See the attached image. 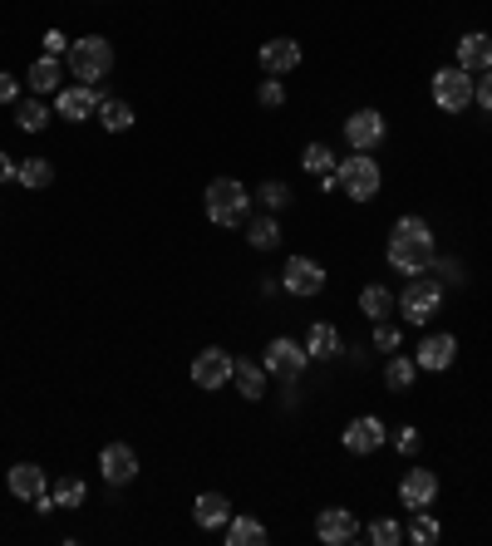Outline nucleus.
I'll use <instances>...</instances> for the list:
<instances>
[{"label":"nucleus","mask_w":492,"mask_h":546,"mask_svg":"<svg viewBox=\"0 0 492 546\" xmlns=\"http://www.w3.org/2000/svg\"><path fill=\"white\" fill-rule=\"evenodd\" d=\"M389 266L399 276H424L433 261H438V242H433V227L424 217H399L394 232H389V246H384Z\"/></svg>","instance_id":"1"},{"label":"nucleus","mask_w":492,"mask_h":546,"mask_svg":"<svg viewBox=\"0 0 492 546\" xmlns=\"http://www.w3.org/2000/svg\"><path fill=\"white\" fill-rule=\"evenodd\" d=\"M251 202H256V192H246L237 178H217V182H207V192H202L207 222L212 227H227V232H237V227L251 222Z\"/></svg>","instance_id":"2"},{"label":"nucleus","mask_w":492,"mask_h":546,"mask_svg":"<svg viewBox=\"0 0 492 546\" xmlns=\"http://www.w3.org/2000/svg\"><path fill=\"white\" fill-rule=\"evenodd\" d=\"M64 69H69V79H79V84H99V79L114 74V45H109L104 35L69 40V50H64Z\"/></svg>","instance_id":"3"},{"label":"nucleus","mask_w":492,"mask_h":546,"mask_svg":"<svg viewBox=\"0 0 492 546\" xmlns=\"http://www.w3.org/2000/svg\"><path fill=\"white\" fill-rule=\"evenodd\" d=\"M335 182H340V192L350 202H374L379 187H384V173H379V163L369 153H350V158L335 163Z\"/></svg>","instance_id":"4"},{"label":"nucleus","mask_w":492,"mask_h":546,"mask_svg":"<svg viewBox=\"0 0 492 546\" xmlns=\"http://www.w3.org/2000/svg\"><path fill=\"white\" fill-rule=\"evenodd\" d=\"M306 345L301 340H291V335H276V340H266V350H261V369L271 374V379H281V384H296L301 374H306Z\"/></svg>","instance_id":"5"},{"label":"nucleus","mask_w":492,"mask_h":546,"mask_svg":"<svg viewBox=\"0 0 492 546\" xmlns=\"http://www.w3.org/2000/svg\"><path fill=\"white\" fill-rule=\"evenodd\" d=\"M473 89H478V79H473L468 69H458V64L438 69L433 84H429L433 104H438L443 114H463V109H473Z\"/></svg>","instance_id":"6"},{"label":"nucleus","mask_w":492,"mask_h":546,"mask_svg":"<svg viewBox=\"0 0 492 546\" xmlns=\"http://www.w3.org/2000/svg\"><path fill=\"white\" fill-rule=\"evenodd\" d=\"M438 310H443V281H433V276H414V281L399 291V315H404L409 325H429Z\"/></svg>","instance_id":"7"},{"label":"nucleus","mask_w":492,"mask_h":546,"mask_svg":"<svg viewBox=\"0 0 492 546\" xmlns=\"http://www.w3.org/2000/svg\"><path fill=\"white\" fill-rule=\"evenodd\" d=\"M315 537L325 546H355L365 537V527L350 507H325V512H315Z\"/></svg>","instance_id":"8"},{"label":"nucleus","mask_w":492,"mask_h":546,"mask_svg":"<svg viewBox=\"0 0 492 546\" xmlns=\"http://www.w3.org/2000/svg\"><path fill=\"white\" fill-rule=\"evenodd\" d=\"M281 286H286V296H320L325 291V266L320 261H310V256H286V271H281Z\"/></svg>","instance_id":"9"},{"label":"nucleus","mask_w":492,"mask_h":546,"mask_svg":"<svg viewBox=\"0 0 492 546\" xmlns=\"http://www.w3.org/2000/svg\"><path fill=\"white\" fill-rule=\"evenodd\" d=\"M232 369H237V360H232L227 350L207 345V350L192 360V384H197V389H207V394H217V389H227V384H232Z\"/></svg>","instance_id":"10"},{"label":"nucleus","mask_w":492,"mask_h":546,"mask_svg":"<svg viewBox=\"0 0 492 546\" xmlns=\"http://www.w3.org/2000/svg\"><path fill=\"white\" fill-rule=\"evenodd\" d=\"M99 104H104V94H99L94 84H64L60 94H55V119L84 123L99 114Z\"/></svg>","instance_id":"11"},{"label":"nucleus","mask_w":492,"mask_h":546,"mask_svg":"<svg viewBox=\"0 0 492 546\" xmlns=\"http://www.w3.org/2000/svg\"><path fill=\"white\" fill-rule=\"evenodd\" d=\"M384 133H389V123L379 109H355L350 119H345V143H350V153H374L379 143H384Z\"/></svg>","instance_id":"12"},{"label":"nucleus","mask_w":492,"mask_h":546,"mask_svg":"<svg viewBox=\"0 0 492 546\" xmlns=\"http://www.w3.org/2000/svg\"><path fill=\"white\" fill-rule=\"evenodd\" d=\"M340 443H345V453L365 458V453H379V448L389 443V428L379 424L374 414H360V419H350V424H345V433H340Z\"/></svg>","instance_id":"13"},{"label":"nucleus","mask_w":492,"mask_h":546,"mask_svg":"<svg viewBox=\"0 0 492 546\" xmlns=\"http://www.w3.org/2000/svg\"><path fill=\"white\" fill-rule=\"evenodd\" d=\"M438 473H429V468H409L404 478H399V502H404V512H424V507H433L438 502Z\"/></svg>","instance_id":"14"},{"label":"nucleus","mask_w":492,"mask_h":546,"mask_svg":"<svg viewBox=\"0 0 492 546\" xmlns=\"http://www.w3.org/2000/svg\"><path fill=\"white\" fill-rule=\"evenodd\" d=\"M458 360V340L448 335V330H433L419 340V350H414V364L424 369V374H443V369H453Z\"/></svg>","instance_id":"15"},{"label":"nucleus","mask_w":492,"mask_h":546,"mask_svg":"<svg viewBox=\"0 0 492 546\" xmlns=\"http://www.w3.org/2000/svg\"><path fill=\"white\" fill-rule=\"evenodd\" d=\"M261 69H266V79H286V74H296V69H301V40H291V35L266 40V45H261Z\"/></svg>","instance_id":"16"},{"label":"nucleus","mask_w":492,"mask_h":546,"mask_svg":"<svg viewBox=\"0 0 492 546\" xmlns=\"http://www.w3.org/2000/svg\"><path fill=\"white\" fill-rule=\"evenodd\" d=\"M99 473H104L109 487H128L138 478V453H133L128 443H109V448L99 453Z\"/></svg>","instance_id":"17"},{"label":"nucleus","mask_w":492,"mask_h":546,"mask_svg":"<svg viewBox=\"0 0 492 546\" xmlns=\"http://www.w3.org/2000/svg\"><path fill=\"white\" fill-rule=\"evenodd\" d=\"M5 487H10V497L35 502L40 492H50V473H45L40 463H15V468L5 473Z\"/></svg>","instance_id":"18"},{"label":"nucleus","mask_w":492,"mask_h":546,"mask_svg":"<svg viewBox=\"0 0 492 546\" xmlns=\"http://www.w3.org/2000/svg\"><path fill=\"white\" fill-rule=\"evenodd\" d=\"M64 74H69V69H64V60H60V55H40V60L30 64V74H25V84H30V89H35L40 99H55V94H60V89H64Z\"/></svg>","instance_id":"19"},{"label":"nucleus","mask_w":492,"mask_h":546,"mask_svg":"<svg viewBox=\"0 0 492 546\" xmlns=\"http://www.w3.org/2000/svg\"><path fill=\"white\" fill-rule=\"evenodd\" d=\"M458 69H468L473 79L488 74L492 69V35H483V30L463 35V40H458Z\"/></svg>","instance_id":"20"},{"label":"nucleus","mask_w":492,"mask_h":546,"mask_svg":"<svg viewBox=\"0 0 492 546\" xmlns=\"http://www.w3.org/2000/svg\"><path fill=\"white\" fill-rule=\"evenodd\" d=\"M192 522H197L202 532H217V527L232 522V502H227L222 492H202V497L192 502Z\"/></svg>","instance_id":"21"},{"label":"nucleus","mask_w":492,"mask_h":546,"mask_svg":"<svg viewBox=\"0 0 492 546\" xmlns=\"http://www.w3.org/2000/svg\"><path fill=\"white\" fill-rule=\"evenodd\" d=\"M306 355L310 360H335V355H345V340H340V330H335L330 320H315L306 330Z\"/></svg>","instance_id":"22"},{"label":"nucleus","mask_w":492,"mask_h":546,"mask_svg":"<svg viewBox=\"0 0 492 546\" xmlns=\"http://www.w3.org/2000/svg\"><path fill=\"white\" fill-rule=\"evenodd\" d=\"M266 379H271V374H266L261 364H251V360H237V369H232V384H237V394H242V399H251V404H256V399H266Z\"/></svg>","instance_id":"23"},{"label":"nucleus","mask_w":492,"mask_h":546,"mask_svg":"<svg viewBox=\"0 0 492 546\" xmlns=\"http://www.w3.org/2000/svg\"><path fill=\"white\" fill-rule=\"evenodd\" d=\"M414 379H419V364L409 360V355H389V364H384V389L389 394H409Z\"/></svg>","instance_id":"24"},{"label":"nucleus","mask_w":492,"mask_h":546,"mask_svg":"<svg viewBox=\"0 0 492 546\" xmlns=\"http://www.w3.org/2000/svg\"><path fill=\"white\" fill-rule=\"evenodd\" d=\"M360 310H365L369 320H389V315H399V296L389 286H365L360 291Z\"/></svg>","instance_id":"25"},{"label":"nucleus","mask_w":492,"mask_h":546,"mask_svg":"<svg viewBox=\"0 0 492 546\" xmlns=\"http://www.w3.org/2000/svg\"><path fill=\"white\" fill-rule=\"evenodd\" d=\"M246 242L256 246V251H276V246H281V222H276V212L251 217V222H246Z\"/></svg>","instance_id":"26"},{"label":"nucleus","mask_w":492,"mask_h":546,"mask_svg":"<svg viewBox=\"0 0 492 546\" xmlns=\"http://www.w3.org/2000/svg\"><path fill=\"white\" fill-rule=\"evenodd\" d=\"M15 123H20L25 133H45V128H50V99H40V94H35V99H20V104H15Z\"/></svg>","instance_id":"27"},{"label":"nucleus","mask_w":492,"mask_h":546,"mask_svg":"<svg viewBox=\"0 0 492 546\" xmlns=\"http://www.w3.org/2000/svg\"><path fill=\"white\" fill-rule=\"evenodd\" d=\"M15 182H20V187H30V192H40V187H50V182H55V163H50V158H20Z\"/></svg>","instance_id":"28"},{"label":"nucleus","mask_w":492,"mask_h":546,"mask_svg":"<svg viewBox=\"0 0 492 546\" xmlns=\"http://www.w3.org/2000/svg\"><path fill=\"white\" fill-rule=\"evenodd\" d=\"M227 542L232 546H261L266 542V527H261L256 517H246V512H232V522H227Z\"/></svg>","instance_id":"29"},{"label":"nucleus","mask_w":492,"mask_h":546,"mask_svg":"<svg viewBox=\"0 0 492 546\" xmlns=\"http://www.w3.org/2000/svg\"><path fill=\"white\" fill-rule=\"evenodd\" d=\"M94 119L104 123L109 133H128V128H133V109H128V99H109V94H104V104H99Z\"/></svg>","instance_id":"30"},{"label":"nucleus","mask_w":492,"mask_h":546,"mask_svg":"<svg viewBox=\"0 0 492 546\" xmlns=\"http://www.w3.org/2000/svg\"><path fill=\"white\" fill-rule=\"evenodd\" d=\"M301 168H306L310 178H330V173H335V153H330V143H306Z\"/></svg>","instance_id":"31"},{"label":"nucleus","mask_w":492,"mask_h":546,"mask_svg":"<svg viewBox=\"0 0 492 546\" xmlns=\"http://www.w3.org/2000/svg\"><path fill=\"white\" fill-rule=\"evenodd\" d=\"M409 542H419V546H433L438 537H443V527H438V517H433L429 507L424 512H414V522H409V532H404Z\"/></svg>","instance_id":"32"},{"label":"nucleus","mask_w":492,"mask_h":546,"mask_svg":"<svg viewBox=\"0 0 492 546\" xmlns=\"http://www.w3.org/2000/svg\"><path fill=\"white\" fill-rule=\"evenodd\" d=\"M256 202H261L266 212H286V207H291V187H286V182H261V187H256Z\"/></svg>","instance_id":"33"},{"label":"nucleus","mask_w":492,"mask_h":546,"mask_svg":"<svg viewBox=\"0 0 492 546\" xmlns=\"http://www.w3.org/2000/svg\"><path fill=\"white\" fill-rule=\"evenodd\" d=\"M84 497H89V487L79 483V478H60V483H55V507H64V512L84 507Z\"/></svg>","instance_id":"34"},{"label":"nucleus","mask_w":492,"mask_h":546,"mask_svg":"<svg viewBox=\"0 0 492 546\" xmlns=\"http://www.w3.org/2000/svg\"><path fill=\"white\" fill-rule=\"evenodd\" d=\"M365 537L374 546H399V542H404V527H399L394 517H379V522H369V527H365Z\"/></svg>","instance_id":"35"},{"label":"nucleus","mask_w":492,"mask_h":546,"mask_svg":"<svg viewBox=\"0 0 492 546\" xmlns=\"http://www.w3.org/2000/svg\"><path fill=\"white\" fill-rule=\"evenodd\" d=\"M399 345H404L399 325H389V320H374V350H384V355H399Z\"/></svg>","instance_id":"36"},{"label":"nucleus","mask_w":492,"mask_h":546,"mask_svg":"<svg viewBox=\"0 0 492 546\" xmlns=\"http://www.w3.org/2000/svg\"><path fill=\"white\" fill-rule=\"evenodd\" d=\"M256 104H261V109H281V104H286V84H281V79H261Z\"/></svg>","instance_id":"37"},{"label":"nucleus","mask_w":492,"mask_h":546,"mask_svg":"<svg viewBox=\"0 0 492 546\" xmlns=\"http://www.w3.org/2000/svg\"><path fill=\"white\" fill-rule=\"evenodd\" d=\"M389 443H394V448H399V453H414V448H419V428H389Z\"/></svg>","instance_id":"38"},{"label":"nucleus","mask_w":492,"mask_h":546,"mask_svg":"<svg viewBox=\"0 0 492 546\" xmlns=\"http://www.w3.org/2000/svg\"><path fill=\"white\" fill-rule=\"evenodd\" d=\"M473 104H478L483 114H492V69H488V74H478V89H473Z\"/></svg>","instance_id":"39"},{"label":"nucleus","mask_w":492,"mask_h":546,"mask_svg":"<svg viewBox=\"0 0 492 546\" xmlns=\"http://www.w3.org/2000/svg\"><path fill=\"white\" fill-rule=\"evenodd\" d=\"M0 104H10V109L20 104V79H10L5 69H0Z\"/></svg>","instance_id":"40"},{"label":"nucleus","mask_w":492,"mask_h":546,"mask_svg":"<svg viewBox=\"0 0 492 546\" xmlns=\"http://www.w3.org/2000/svg\"><path fill=\"white\" fill-rule=\"evenodd\" d=\"M64 50H69V40H64L60 30H45V55H60L64 60Z\"/></svg>","instance_id":"41"},{"label":"nucleus","mask_w":492,"mask_h":546,"mask_svg":"<svg viewBox=\"0 0 492 546\" xmlns=\"http://www.w3.org/2000/svg\"><path fill=\"white\" fill-rule=\"evenodd\" d=\"M15 168H20V163H15L10 153H0V182H10V178H15Z\"/></svg>","instance_id":"42"}]
</instances>
